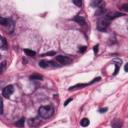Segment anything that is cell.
Segmentation results:
<instances>
[{
    "label": "cell",
    "mask_w": 128,
    "mask_h": 128,
    "mask_svg": "<svg viewBox=\"0 0 128 128\" xmlns=\"http://www.w3.org/2000/svg\"><path fill=\"white\" fill-rule=\"evenodd\" d=\"M80 124H81V126H83V127H86L90 124V121L88 118H83L81 121H80Z\"/></svg>",
    "instance_id": "obj_10"
},
{
    "label": "cell",
    "mask_w": 128,
    "mask_h": 128,
    "mask_svg": "<svg viewBox=\"0 0 128 128\" xmlns=\"http://www.w3.org/2000/svg\"><path fill=\"white\" fill-rule=\"evenodd\" d=\"M73 3L75 4V5H77V6H79V7L82 5V2H81V1H79V0H74Z\"/></svg>",
    "instance_id": "obj_18"
},
{
    "label": "cell",
    "mask_w": 128,
    "mask_h": 128,
    "mask_svg": "<svg viewBox=\"0 0 128 128\" xmlns=\"http://www.w3.org/2000/svg\"><path fill=\"white\" fill-rule=\"evenodd\" d=\"M93 50H94V52H95V53H97V52H98V45L94 46V47H93Z\"/></svg>",
    "instance_id": "obj_22"
},
{
    "label": "cell",
    "mask_w": 128,
    "mask_h": 128,
    "mask_svg": "<svg viewBox=\"0 0 128 128\" xmlns=\"http://www.w3.org/2000/svg\"><path fill=\"white\" fill-rule=\"evenodd\" d=\"M0 24L3 25V26H6V25H10L11 24V21L8 19V18H4V17H0Z\"/></svg>",
    "instance_id": "obj_8"
},
{
    "label": "cell",
    "mask_w": 128,
    "mask_h": 128,
    "mask_svg": "<svg viewBox=\"0 0 128 128\" xmlns=\"http://www.w3.org/2000/svg\"><path fill=\"white\" fill-rule=\"evenodd\" d=\"M38 113L42 118H50L53 115V113H54V109H53V107L50 105L41 106L38 109Z\"/></svg>",
    "instance_id": "obj_1"
},
{
    "label": "cell",
    "mask_w": 128,
    "mask_h": 128,
    "mask_svg": "<svg viewBox=\"0 0 128 128\" xmlns=\"http://www.w3.org/2000/svg\"><path fill=\"white\" fill-rule=\"evenodd\" d=\"M56 64L57 63L55 61H46V60H42L39 62L40 67H42V68H54L57 66Z\"/></svg>",
    "instance_id": "obj_3"
},
{
    "label": "cell",
    "mask_w": 128,
    "mask_h": 128,
    "mask_svg": "<svg viewBox=\"0 0 128 128\" xmlns=\"http://www.w3.org/2000/svg\"><path fill=\"white\" fill-rule=\"evenodd\" d=\"M51 55H55V52L54 51H51V52H47V53H44L42 56H51Z\"/></svg>",
    "instance_id": "obj_17"
},
{
    "label": "cell",
    "mask_w": 128,
    "mask_h": 128,
    "mask_svg": "<svg viewBox=\"0 0 128 128\" xmlns=\"http://www.w3.org/2000/svg\"><path fill=\"white\" fill-rule=\"evenodd\" d=\"M89 84V83H88ZM88 84H76V85H74V86H71L69 90H74V89H78V88H82V87L84 86H87Z\"/></svg>",
    "instance_id": "obj_12"
},
{
    "label": "cell",
    "mask_w": 128,
    "mask_h": 128,
    "mask_svg": "<svg viewBox=\"0 0 128 128\" xmlns=\"http://www.w3.org/2000/svg\"><path fill=\"white\" fill-rule=\"evenodd\" d=\"M121 9H122L123 11H125V12H127V13H128V3L123 4V5H122V7H121Z\"/></svg>",
    "instance_id": "obj_16"
},
{
    "label": "cell",
    "mask_w": 128,
    "mask_h": 128,
    "mask_svg": "<svg viewBox=\"0 0 128 128\" xmlns=\"http://www.w3.org/2000/svg\"><path fill=\"white\" fill-rule=\"evenodd\" d=\"M56 61H58L60 64H69L71 62V59L68 56H64V55H58L56 56Z\"/></svg>",
    "instance_id": "obj_4"
},
{
    "label": "cell",
    "mask_w": 128,
    "mask_h": 128,
    "mask_svg": "<svg viewBox=\"0 0 128 128\" xmlns=\"http://www.w3.org/2000/svg\"><path fill=\"white\" fill-rule=\"evenodd\" d=\"M24 123H25V118H21V119H19L17 122L15 123V125L17 127H23L24 126Z\"/></svg>",
    "instance_id": "obj_13"
},
{
    "label": "cell",
    "mask_w": 128,
    "mask_h": 128,
    "mask_svg": "<svg viewBox=\"0 0 128 128\" xmlns=\"http://www.w3.org/2000/svg\"><path fill=\"white\" fill-rule=\"evenodd\" d=\"M24 53L26 55H28V56H35V51H33V50H30V49H24Z\"/></svg>",
    "instance_id": "obj_14"
},
{
    "label": "cell",
    "mask_w": 128,
    "mask_h": 128,
    "mask_svg": "<svg viewBox=\"0 0 128 128\" xmlns=\"http://www.w3.org/2000/svg\"><path fill=\"white\" fill-rule=\"evenodd\" d=\"M112 128H121L122 127V121L120 119H114L111 123Z\"/></svg>",
    "instance_id": "obj_6"
},
{
    "label": "cell",
    "mask_w": 128,
    "mask_h": 128,
    "mask_svg": "<svg viewBox=\"0 0 128 128\" xmlns=\"http://www.w3.org/2000/svg\"><path fill=\"white\" fill-rule=\"evenodd\" d=\"M124 70H125V72H128V63L124 66Z\"/></svg>",
    "instance_id": "obj_24"
},
{
    "label": "cell",
    "mask_w": 128,
    "mask_h": 128,
    "mask_svg": "<svg viewBox=\"0 0 128 128\" xmlns=\"http://www.w3.org/2000/svg\"><path fill=\"white\" fill-rule=\"evenodd\" d=\"M91 5L95 8H102V6L104 5V2L103 1H92Z\"/></svg>",
    "instance_id": "obj_7"
},
{
    "label": "cell",
    "mask_w": 128,
    "mask_h": 128,
    "mask_svg": "<svg viewBox=\"0 0 128 128\" xmlns=\"http://www.w3.org/2000/svg\"><path fill=\"white\" fill-rule=\"evenodd\" d=\"M13 92H14V87H13L12 85H8V86H6L5 88L3 89L2 95H3L4 97H6V98H8Z\"/></svg>",
    "instance_id": "obj_5"
},
{
    "label": "cell",
    "mask_w": 128,
    "mask_h": 128,
    "mask_svg": "<svg viewBox=\"0 0 128 128\" xmlns=\"http://www.w3.org/2000/svg\"><path fill=\"white\" fill-rule=\"evenodd\" d=\"M71 101H72V98H69V99H67V100H66V102L64 103V106L68 105V104H69V102H71Z\"/></svg>",
    "instance_id": "obj_21"
},
{
    "label": "cell",
    "mask_w": 128,
    "mask_h": 128,
    "mask_svg": "<svg viewBox=\"0 0 128 128\" xmlns=\"http://www.w3.org/2000/svg\"><path fill=\"white\" fill-rule=\"evenodd\" d=\"M109 21H110V20H108L105 16H104V18L100 19L99 21H98V24H97V28H98V30H100V31H104L107 27H108Z\"/></svg>",
    "instance_id": "obj_2"
},
{
    "label": "cell",
    "mask_w": 128,
    "mask_h": 128,
    "mask_svg": "<svg viewBox=\"0 0 128 128\" xmlns=\"http://www.w3.org/2000/svg\"><path fill=\"white\" fill-rule=\"evenodd\" d=\"M73 20L75 22H77L78 24H81V25H84L85 24V20H84V18L83 17H81V16H75L73 18Z\"/></svg>",
    "instance_id": "obj_9"
},
{
    "label": "cell",
    "mask_w": 128,
    "mask_h": 128,
    "mask_svg": "<svg viewBox=\"0 0 128 128\" xmlns=\"http://www.w3.org/2000/svg\"><path fill=\"white\" fill-rule=\"evenodd\" d=\"M5 66H6V61H3V62H2V64H1V70H2V71L4 70Z\"/></svg>",
    "instance_id": "obj_20"
},
{
    "label": "cell",
    "mask_w": 128,
    "mask_h": 128,
    "mask_svg": "<svg viewBox=\"0 0 128 128\" xmlns=\"http://www.w3.org/2000/svg\"><path fill=\"white\" fill-rule=\"evenodd\" d=\"M86 50V47L85 46H82V47H79V51L80 52H84Z\"/></svg>",
    "instance_id": "obj_19"
},
{
    "label": "cell",
    "mask_w": 128,
    "mask_h": 128,
    "mask_svg": "<svg viewBox=\"0 0 128 128\" xmlns=\"http://www.w3.org/2000/svg\"><path fill=\"white\" fill-rule=\"evenodd\" d=\"M7 47H8V45H7V42H6V39L4 37H2L1 38V48L3 50H5V49H7Z\"/></svg>",
    "instance_id": "obj_11"
},
{
    "label": "cell",
    "mask_w": 128,
    "mask_h": 128,
    "mask_svg": "<svg viewBox=\"0 0 128 128\" xmlns=\"http://www.w3.org/2000/svg\"><path fill=\"white\" fill-rule=\"evenodd\" d=\"M30 79L31 80H40V79H42V75H40V74H32L30 76Z\"/></svg>",
    "instance_id": "obj_15"
},
{
    "label": "cell",
    "mask_w": 128,
    "mask_h": 128,
    "mask_svg": "<svg viewBox=\"0 0 128 128\" xmlns=\"http://www.w3.org/2000/svg\"><path fill=\"white\" fill-rule=\"evenodd\" d=\"M105 111H107V108H102V109L99 110V112H101V113H104Z\"/></svg>",
    "instance_id": "obj_23"
}]
</instances>
